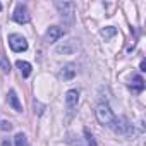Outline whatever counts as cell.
<instances>
[{
    "instance_id": "4",
    "label": "cell",
    "mask_w": 146,
    "mask_h": 146,
    "mask_svg": "<svg viewBox=\"0 0 146 146\" xmlns=\"http://www.w3.org/2000/svg\"><path fill=\"white\" fill-rule=\"evenodd\" d=\"M14 21L19 23V24H26V23L29 21V12H28L26 5L19 4V5L16 7V11H14Z\"/></svg>"
},
{
    "instance_id": "7",
    "label": "cell",
    "mask_w": 146,
    "mask_h": 146,
    "mask_svg": "<svg viewBox=\"0 0 146 146\" xmlns=\"http://www.w3.org/2000/svg\"><path fill=\"white\" fill-rule=\"evenodd\" d=\"M9 103L12 105V108L16 112H23V105H21V102H19V98H17V95H16L14 90L9 91Z\"/></svg>"
},
{
    "instance_id": "8",
    "label": "cell",
    "mask_w": 146,
    "mask_h": 146,
    "mask_svg": "<svg viewBox=\"0 0 146 146\" xmlns=\"http://www.w3.org/2000/svg\"><path fill=\"white\" fill-rule=\"evenodd\" d=\"M16 65H17V69L21 70V74H23L24 78H28V76L31 74V64H29V62H26V60H17Z\"/></svg>"
},
{
    "instance_id": "12",
    "label": "cell",
    "mask_w": 146,
    "mask_h": 146,
    "mask_svg": "<svg viewBox=\"0 0 146 146\" xmlns=\"http://www.w3.org/2000/svg\"><path fill=\"white\" fill-rule=\"evenodd\" d=\"M115 33H117V29H115V28H105V29L102 31V35H103V38H105V40H107V38H110V36H113Z\"/></svg>"
},
{
    "instance_id": "11",
    "label": "cell",
    "mask_w": 146,
    "mask_h": 146,
    "mask_svg": "<svg viewBox=\"0 0 146 146\" xmlns=\"http://www.w3.org/2000/svg\"><path fill=\"white\" fill-rule=\"evenodd\" d=\"M0 67H2L4 72H9L11 70V64L7 60V57H4V55H0Z\"/></svg>"
},
{
    "instance_id": "3",
    "label": "cell",
    "mask_w": 146,
    "mask_h": 146,
    "mask_svg": "<svg viewBox=\"0 0 146 146\" xmlns=\"http://www.w3.org/2000/svg\"><path fill=\"white\" fill-rule=\"evenodd\" d=\"M78 103H79V93H78L76 90L67 91V95H65V107H67L69 113L74 112V108L78 107Z\"/></svg>"
},
{
    "instance_id": "13",
    "label": "cell",
    "mask_w": 146,
    "mask_h": 146,
    "mask_svg": "<svg viewBox=\"0 0 146 146\" xmlns=\"http://www.w3.org/2000/svg\"><path fill=\"white\" fill-rule=\"evenodd\" d=\"M141 70H143V72H144V70H146V62H144V60H143V62H141Z\"/></svg>"
},
{
    "instance_id": "9",
    "label": "cell",
    "mask_w": 146,
    "mask_h": 146,
    "mask_svg": "<svg viewBox=\"0 0 146 146\" xmlns=\"http://www.w3.org/2000/svg\"><path fill=\"white\" fill-rule=\"evenodd\" d=\"M74 65H67L65 69H64V72H62V78L64 79H72V78H74Z\"/></svg>"
},
{
    "instance_id": "10",
    "label": "cell",
    "mask_w": 146,
    "mask_h": 146,
    "mask_svg": "<svg viewBox=\"0 0 146 146\" xmlns=\"http://www.w3.org/2000/svg\"><path fill=\"white\" fill-rule=\"evenodd\" d=\"M16 146H29V144H28V139H26V136H24L23 132H19V134L16 136Z\"/></svg>"
},
{
    "instance_id": "1",
    "label": "cell",
    "mask_w": 146,
    "mask_h": 146,
    "mask_svg": "<svg viewBox=\"0 0 146 146\" xmlns=\"http://www.w3.org/2000/svg\"><path fill=\"white\" fill-rule=\"evenodd\" d=\"M96 119H98V122L100 124H103V125H108V127H112V129H115V124H117V117L113 115V112L108 108V105H105V103H100L98 107H96Z\"/></svg>"
},
{
    "instance_id": "15",
    "label": "cell",
    "mask_w": 146,
    "mask_h": 146,
    "mask_svg": "<svg viewBox=\"0 0 146 146\" xmlns=\"http://www.w3.org/2000/svg\"><path fill=\"white\" fill-rule=\"evenodd\" d=\"M0 11H2V4H0Z\"/></svg>"
},
{
    "instance_id": "2",
    "label": "cell",
    "mask_w": 146,
    "mask_h": 146,
    "mask_svg": "<svg viewBox=\"0 0 146 146\" xmlns=\"http://www.w3.org/2000/svg\"><path fill=\"white\" fill-rule=\"evenodd\" d=\"M9 45H11V48L14 50V52H24V50H28V41H26V38L23 36V35H11L9 36Z\"/></svg>"
},
{
    "instance_id": "6",
    "label": "cell",
    "mask_w": 146,
    "mask_h": 146,
    "mask_svg": "<svg viewBox=\"0 0 146 146\" xmlns=\"http://www.w3.org/2000/svg\"><path fill=\"white\" fill-rule=\"evenodd\" d=\"M131 90H132V93H141L143 90H144V79L141 78V76H134L132 78V83H131Z\"/></svg>"
},
{
    "instance_id": "14",
    "label": "cell",
    "mask_w": 146,
    "mask_h": 146,
    "mask_svg": "<svg viewBox=\"0 0 146 146\" xmlns=\"http://www.w3.org/2000/svg\"><path fill=\"white\" fill-rule=\"evenodd\" d=\"M2 146H11V143H7V141H4V143H2Z\"/></svg>"
},
{
    "instance_id": "5",
    "label": "cell",
    "mask_w": 146,
    "mask_h": 146,
    "mask_svg": "<svg viewBox=\"0 0 146 146\" xmlns=\"http://www.w3.org/2000/svg\"><path fill=\"white\" fill-rule=\"evenodd\" d=\"M64 35H65V31H64L62 28H58V26H52V28L46 31L45 40H46L48 43H55V41H57V40H60Z\"/></svg>"
}]
</instances>
